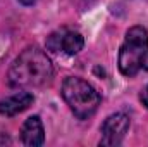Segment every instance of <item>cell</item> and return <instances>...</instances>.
I'll return each instance as SVG.
<instances>
[{"mask_svg":"<svg viewBox=\"0 0 148 147\" xmlns=\"http://www.w3.org/2000/svg\"><path fill=\"white\" fill-rule=\"evenodd\" d=\"M53 76V66L47 52L40 47L24 49L9 68V85L14 88H36L48 83Z\"/></svg>","mask_w":148,"mask_h":147,"instance_id":"1","label":"cell"},{"mask_svg":"<svg viewBox=\"0 0 148 147\" xmlns=\"http://www.w3.org/2000/svg\"><path fill=\"white\" fill-rule=\"evenodd\" d=\"M119 71L124 76L148 71V31L143 26H133L127 30L119 50Z\"/></svg>","mask_w":148,"mask_h":147,"instance_id":"2","label":"cell"},{"mask_svg":"<svg viewBox=\"0 0 148 147\" xmlns=\"http://www.w3.org/2000/svg\"><path fill=\"white\" fill-rule=\"evenodd\" d=\"M60 94L69 109L79 119L91 118L100 106V94L97 92V88L77 76H67L64 80Z\"/></svg>","mask_w":148,"mask_h":147,"instance_id":"3","label":"cell"},{"mask_svg":"<svg viewBox=\"0 0 148 147\" xmlns=\"http://www.w3.org/2000/svg\"><path fill=\"white\" fill-rule=\"evenodd\" d=\"M84 47V38L79 31L62 28L47 38V49L55 52V54H66V55H76L83 50Z\"/></svg>","mask_w":148,"mask_h":147,"instance_id":"4","label":"cell"},{"mask_svg":"<svg viewBox=\"0 0 148 147\" xmlns=\"http://www.w3.org/2000/svg\"><path fill=\"white\" fill-rule=\"evenodd\" d=\"M129 125H131V119L127 114H124V112L110 114L102 125L100 144L102 146H119L124 140V137L129 130Z\"/></svg>","mask_w":148,"mask_h":147,"instance_id":"5","label":"cell"},{"mask_svg":"<svg viewBox=\"0 0 148 147\" xmlns=\"http://www.w3.org/2000/svg\"><path fill=\"white\" fill-rule=\"evenodd\" d=\"M21 140L24 146L36 147L45 142V128L40 116H31L24 121L21 128Z\"/></svg>","mask_w":148,"mask_h":147,"instance_id":"6","label":"cell"},{"mask_svg":"<svg viewBox=\"0 0 148 147\" xmlns=\"http://www.w3.org/2000/svg\"><path fill=\"white\" fill-rule=\"evenodd\" d=\"M35 102L33 94L29 92H17L3 101H0V114L3 116H16L23 111H26Z\"/></svg>","mask_w":148,"mask_h":147,"instance_id":"7","label":"cell"},{"mask_svg":"<svg viewBox=\"0 0 148 147\" xmlns=\"http://www.w3.org/2000/svg\"><path fill=\"white\" fill-rule=\"evenodd\" d=\"M140 99H141V102H143V106L148 109V85L143 88V92H141V95H140Z\"/></svg>","mask_w":148,"mask_h":147,"instance_id":"8","label":"cell"},{"mask_svg":"<svg viewBox=\"0 0 148 147\" xmlns=\"http://www.w3.org/2000/svg\"><path fill=\"white\" fill-rule=\"evenodd\" d=\"M10 140H9V137L5 135V133H0V146H3V144H9Z\"/></svg>","mask_w":148,"mask_h":147,"instance_id":"9","label":"cell"},{"mask_svg":"<svg viewBox=\"0 0 148 147\" xmlns=\"http://www.w3.org/2000/svg\"><path fill=\"white\" fill-rule=\"evenodd\" d=\"M19 2H21L23 5H33V3H35L36 0H19Z\"/></svg>","mask_w":148,"mask_h":147,"instance_id":"10","label":"cell"}]
</instances>
